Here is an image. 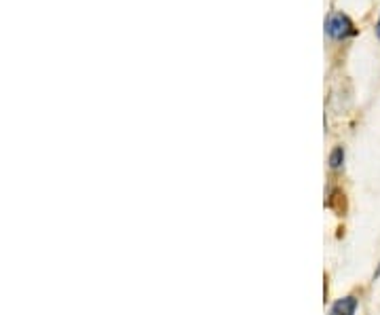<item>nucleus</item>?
<instances>
[{"instance_id":"nucleus-3","label":"nucleus","mask_w":380,"mask_h":315,"mask_svg":"<svg viewBox=\"0 0 380 315\" xmlns=\"http://www.w3.org/2000/svg\"><path fill=\"white\" fill-rule=\"evenodd\" d=\"M342 161H345V151H342V147H338V149H334L332 155H330V167H332V169H338V167L342 165Z\"/></svg>"},{"instance_id":"nucleus-4","label":"nucleus","mask_w":380,"mask_h":315,"mask_svg":"<svg viewBox=\"0 0 380 315\" xmlns=\"http://www.w3.org/2000/svg\"><path fill=\"white\" fill-rule=\"evenodd\" d=\"M376 34H379V38H380V17H379V23H376Z\"/></svg>"},{"instance_id":"nucleus-1","label":"nucleus","mask_w":380,"mask_h":315,"mask_svg":"<svg viewBox=\"0 0 380 315\" xmlns=\"http://www.w3.org/2000/svg\"><path fill=\"white\" fill-rule=\"evenodd\" d=\"M326 32L328 36H332L334 40H345L349 36L355 34V25L353 21L349 19V15L345 13H332L328 19H326Z\"/></svg>"},{"instance_id":"nucleus-2","label":"nucleus","mask_w":380,"mask_h":315,"mask_svg":"<svg viewBox=\"0 0 380 315\" xmlns=\"http://www.w3.org/2000/svg\"><path fill=\"white\" fill-rule=\"evenodd\" d=\"M359 307V301L355 297H347L340 299L338 303H334V307L330 309V315H355Z\"/></svg>"}]
</instances>
